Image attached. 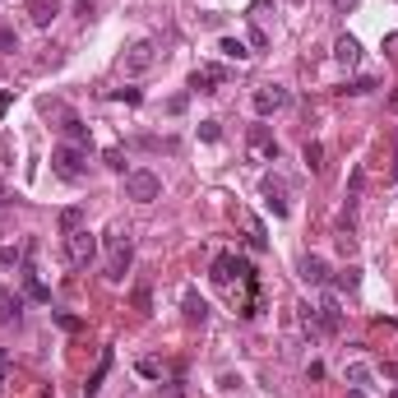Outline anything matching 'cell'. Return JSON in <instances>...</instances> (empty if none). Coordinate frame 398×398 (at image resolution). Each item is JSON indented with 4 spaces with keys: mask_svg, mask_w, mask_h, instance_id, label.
I'll list each match as a JSON object with an SVG mask.
<instances>
[{
    "mask_svg": "<svg viewBox=\"0 0 398 398\" xmlns=\"http://www.w3.org/2000/svg\"><path fill=\"white\" fill-rule=\"evenodd\" d=\"M51 172L60 181H84V172H89V148H84V144L51 148Z\"/></svg>",
    "mask_w": 398,
    "mask_h": 398,
    "instance_id": "obj_1",
    "label": "cell"
},
{
    "mask_svg": "<svg viewBox=\"0 0 398 398\" xmlns=\"http://www.w3.org/2000/svg\"><path fill=\"white\" fill-rule=\"evenodd\" d=\"M134 264V236L130 232H111L107 236V278L111 283H121Z\"/></svg>",
    "mask_w": 398,
    "mask_h": 398,
    "instance_id": "obj_2",
    "label": "cell"
},
{
    "mask_svg": "<svg viewBox=\"0 0 398 398\" xmlns=\"http://www.w3.org/2000/svg\"><path fill=\"white\" fill-rule=\"evenodd\" d=\"M125 195H130L134 204H153V199L162 195V176L148 172V167H134V172H125Z\"/></svg>",
    "mask_w": 398,
    "mask_h": 398,
    "instance_id": "obj_3",
    "label": "cell"
},
{
    "mask_svg": "<svg viewBox=\"0 0 398 398\" xmlns=\"http://www.w3.org/2000/svg\"><path fill=\"white\" fill-rule=\"evenodd\" d=\"M65 259H70L75 269H89L93 259H98V236H93L89 227L70 232V236H65Z\"/></svg>",
    "mask_w": 398,
    "mask_h": 398,
    "instance_id": "obj_4",
    "label": "cell"
},
{
    "mask_svg": "<svg viewBox=\"0 0 398 398\" xmlns=\"http://www.w3.org/2000/svg\"><path fill=\"white\" fill-rule=\"evenodd\" d=\"M250 102H255V116H278V111L292 107V93L283 89V84H259Z\"/></svg>",
    "mask_w": 398,
    "mask_h": 398,
    "instance_id": "obj_5",
    "label": "cell"
},
{
    "mask_svg": "<svg viewBox=\"0 0 398 398\" xmlns=\"http://www.w3.org/2000/svg\"><path fill=\"white\" fill-rule=\"evenodd\" d=\"M153 65H158V46L148 42V37H139V42L125 46V56H121L125 75H144V70H153Z\"/></svg>",
    "mask_w": 398,
    "mask_h": 398,
    "instance_id": "obj_6",
    "label": "cell"
},
{
    "mask_svg": "<svg viewBox=\"0 0 398 398\" xmlns=\"http://www.w3.org/2000/svg\"><path fill=\"white\" fill-rule=\"evenodd\" d=\"M264 209L274 213V218H288L292 213V204H288V186L278 176H264Z\"/></svg>",
    "mask_w": 398,
    "mask_h": 398,
    "instance_id": "obj_7",
    "label": "cell"
},
{
    "mask_svg": "<svg viewBox=\"0 0 398 398\" xmlns=\"http://www.w3.org/2000/svg\"><path fill=\"white\" fill-rule=\"evenodd\" d=\"M222 84H227V70H218V65H199L195 75H190V89L195 93H218Z\"/></svg>",
    "mask_w": 398,
    "mask_h": 398,
    "instance_id": "obj_8",
    "label": "cell"
},
{
    "mask_svg": "<svg viewBox=\"0 0 398 398\" xmlns=\"http://www.w3.org/2000/svg\"><path fill=\"white\" fill-rule=\"evenodd\" d=\"M250 148L264 158V162H278V153H283V148H278V139L269 134V125H250Z\"/></svg>",
    "mask_w": 398,
    "mask_h": 398,
    "instance_id": "obj_9",
    "label": "cell"
},
{
    "mask_svg": "<svg viewBox=\"0 0 398 398\" xmlns=\"http://www.w3.org/2000/svg\"><path fill=\"white\" fill-rule=\"evenodd\" d=\"M23 14H28L37 28H51L56 14H60V0H28V5H23Z\"/></svg>",
    "mask_w": 398,
    "mask_h": 398,
    "instance_id": "obj_10",
    "label": "cell"
},
{
    "mask_svg": "<svg viewBox=\"0 0 398 398\" xmlns=\"http://www.w3.org/2000/svg\"><path fill=\"white\" fill-rule=\"evenodd\" d=\"M315 320H320V333H338L343 329V310H338V301L324 297L320 306H315Z\"/></svg>",
    "mask_w": 398,
    "mask_h": 398,
    "instance_id": "obj_11",
    "label": "cell"
},
{
    "mask_svg": "<svg viewBox=\"0 0 398 398\" xmlns=\"http://www.w3.org/2000/svg\"><path fill=\"white\" fill-rule=\"evenodd\" d=\"M301 278H306L310 288H324L329 283V264H324L320 255H301Z\"/></svg>",
    "mask_w": 398,
    "mask_h": 398,
    "instance_id": "obj_12",
    "label": "cell"
},
{
    "mask_svg": "<svg viewBox=\"0 0 398 398\" xmlns=\"http://www.w3.org/2000/svg\"><path fill=\"white\" fill-rule=\"evenodd\" d=\"M19 278H23V292H28L33 301H51V288L42 283V274H37L33 264H19Z\"/></svg>",
    "mask_w": 398,
    "mask_h": 398,
    "instance_id": "obj_13",
    "label": "cell"
},
{
    "mask_svg": "<svg viewBox=\"0 0 398 398\" xmlns=\"http://www.w3.org/2000/svg\"><path fill=\"white\" fill-rule=\"evenodd\" d=\"M333 60H338V65H347V70H352L357 60H361V42H357L352 33H343V37H338V42H333Z\"/></svg>",
    "mask_w": 398,
    "mask_h": 398,
    "instance_id": "obj_14",
    "label": "cell"
},
{
    "mask_svg": "<svg viewBox=\"0 0 398 398\" xmlns=\"http://www.w3.org/2000/svg\"><path fill=\"white\" fill-rule=\"evenodd\" d=\"M19 310H23V297H19V292H10V288H0V324L19 320Z\"/></svg>",
    "mask_w": 398,
    "mask_h": 398,
    "instance_id": "obj_15",
    "label": "cell"
},
{
    "mask_svg": "<svg viewBox=\"0 0 398 398\" xmlns=\"http://www.w3.org/2000/svg\"><path fill=\"white\" fill-rule=\"evenodd\" d=\"M60 130H65V144H84V148H89V125L79 121V116H65Z\"/></svg>",
    "mask_w": 398,
    "mask_h": 398,
    "instance_id": "obj_16",
    "label": "cell"
},
{
    "mask_svg": "<svg viewBox=\"0 0 398 398\" xmlns=\"http://www.w3.org/2000/svg\"><path fill=\"white\" fill-rule=\"evenodd\" d=\"M218 51L227 56V60H236V65H241V60H250V46H245L241 37H222V42H218Z\"/></svg>",
    "mask_w": 398,
    "mask_h": 398,
    "instance_id": "obj_17",
    "label": "cell"
},
{
    "mask_svg": "<svg viewBox=\"0 0 398 398\" xmlns=\"http://www.w3.org/2000/svg\"><path fill=\"white\" fill-rule=\"evenodd\" d=\"M186 320L190 324H204V320H209V306H204V297H195V292H186Z\"/></svg>",
    "mask_w": 398,
    "mask_h": 398,
    "instance_id": "obj_18",
    "label": "cell"
},
{
    "mask_svg": "<svg viewBox=\"0 0 398 398\" xmlns=\"http://www.w3.org/2000/svg\"><path fill=\"white\" fill-rule=\"evenodd\" d=\"M333 288H338V292H357V288H361V269H343V274L333 278Z\"/></svg>",
    "mask_w": 398,
    "mask_h": 398,
    "instance_id": "obj_19",
    "label": "cell"
},
{
    "mask_svg": "<svg viewBox=\"0 0 398 398\" xmlns=\"http://www.w3.org/2000/svg\"><path fill=\"white\" fill-rule=\"evenodd\" d=\"M107 371H111V352H102L98 371H93V380H89V398H98V389H102V380H107Z\"/></svg>",
    "mask_w": 398,
    "mask_h": 398,
    "instance_id": "obj_20",
    "label": "cell"
},
{
    "mask_svg": "<svg viewBox=\"0 0 398 398\" xmlns=\"http://www.w3.org/2000/svg\"><path fill=\"white\" fill-rule=\"evenodd\" d=\"M79 227H84V209H65V213H60V232H79Z\"/></svg>",
    "mask_w": 398,
    "mask_h": 398,
    "instance_id": "obj_21",
    "label": "cell"
},
{
    "mask_svg": "<svg viewBox=\"0 0 398 398\" xmlns=\"http://www.w3.org/2000/svg\"><path fill=\"white\" fill-rule=\"evenodd\" d=\"M19 264H23L19 245H0V269H19Z\"/></svg>",
    "mask_w": 398,
    "mask_h": 398,
    "instance_id": "obj_22",
    "label": "cell"
},
{
    "mask_svg": "<svg viewBox=\"0 0 398 398\" xmlns=\"http://www.w3.org/2000/svg\"><path fill=\"white\" fill-rule=\"evenodd\" d=\"M56 324H60L65 333H79V329H84V320H79V315H70V310H56Z\"/></svg>",
    "mask_w": 398,
    "mask_h": 398,
    "instance_id": "obj_23",
    "label": "cell"
},
{
    "mask_svg": "<svg viewBox=\"0 0 398 398\" xmlns=\"http://www.w3.org/2000/svg\"><path fill=\"white\" fill-rule=\"evenodd\" d=\"M371 89H380L375 79H352V84H343V93H352V98H361V93H371Z\"/></svg>",
    "mask_w": 398,
    "mask_h": 398,
    "instance_id": "obj_24",
    "label": "cell"
},
{
    "mask_svg": "<svg viewBox=\"0 0 398 398\" xmlns=\"http://www.w3.org/2000/svg\"><path fill=\"white\" fill-rule=\"evenodd\" d=\"M199 139H204V144H218V139H222L218 121H199Z\"/></svg>",
    "mask_w": 398,
    "mask_h": 398,
    "instance_id": "obj_25",
    "label": "cell"
},
{
    "mask_svg": "<svg viewBox=\"0 0 398 398\" xmlns=\"http://www.w3.org/2000/svg\"><path fill=\"white\" fill-rule=\"evenodd\" d=\"M134 371H139V375H144V380H158V375H162V361H153V357H144V361L134 366Z\"/></svg>",
    "mask_w": 398,
    "mask_h": 398,
    "instance_id": "obj_26",
    "label": "cell"
},
{
    "mask_svg": "<svg viewBox=\"0 0 398 398\" xmlns=\"http://www.w3.org/2000/svg\"><path fill=\"white\" fill-rule=\"evenodd\" d=\"M320 158H324V148L315 144V139H310V144H306V167H310V172H320V167H324Z\"/></svg>",
    "mask_w": 398,
    "mask_h": 398,
    "instance_id": "obj_27",
    "label": "cell"
},
{
    "mask_svg": "<svg viewBox=\"0 0 398 398\" xmlns=\"http://www.w3.org/2000/svg\"><path fill=\"white\" fill-rule=\"evenodd\" d=\"M111 102H130L134 107V102H144V93L139 89H111Z\"/></svg>",
    "mask_w": 398,
    "mask_h": 398,
    "instance_id": "obj_28",
    "label": "cell"
},
{
    "mask_svg": "<svg viewBox=\"0 0 398 398\" xmlns=\"http://www.w3.org/2000/svg\"><path fill=\"white\" fill-rule=\"evenodd\" d=\"M5 51H19V33L14 28H0V56Z\"/></svg>",
    "mask_w": 398,
    "mask_h": 398,
    "instance_id": "obj_29",
    "label": "cell"
},
{
    "mask_svg": "<svg viewBox=\"0 0 398 398\" xmlns=\"http://www.w3.org/2000/svg\"><path fill=\"white\" fill-rule=\"evenodd\" d=\"M366 380H371V371H366L361 361H352V366H347V385H366Z\"/></svg>",
    "mask_w": 398,
    "mask_h": 398,
    "instance_id": "obj_30",
    "label": "cell"
},
{
    "mask_svg": "<svg viewBox=\"0 0 398 398\" xmlns=\"http://www.w3.org/2000/svg\"><path fill=\"white\" fill-rule=\"evenodd\" d=\"M102 162H107L111 172H125V153H121V148H107V153H102Z\"/></svg>",
    "mask_w": 398,
    "mask_h": 398,
    "instance_id": "obj_31",
    "label": "cell"
},
{
    "mask_svg": "<svg viewBox=\"0 0 398 398\" xmlns=\"http://www.w3.org/2000/svg\"><path fill=\"white\" fill-rule=\"evenodd\" d=\"M134 310H153V297H148V288H134Z\"/></svg>",
    "mask_w": 398,
    "mask_h": 398,
    "instance_id": "obj_32",
    "label": "cell"
},
{
    "mask_svg": "<svg viewBox=\"0 0 398 398\" xmlns=\"http://www.w3.org/2000/svg\"><path fill=\"white\" fill-rule=\"evenodd\" d=\"M357 5H361V0H333V10H338V14H352Z\"/></svg>",
    "mask_w": 398,
    "mask_h": 398,
    "instance_id": "obj_33",
    "label": "cell"
},
{
    "mask_svg": "<svg viewBox=\"0 0 398 398\" xmlns=\"http://www.w3.org/2000/svg\"><path fill=\"white\" fill-rule=\"evenodd\" d=\"M389 181H398V134H394V158H389Z\"/></svg>",
    "mask_w": 398,
    "mask_h": 398,
    "instance_id": "obj_34",
    "label": "cell"
},
{
    "mask_svg": "<svg viewBox=\"0 0 398 398\" xmlns=\"http://www.w3.org/2000/svg\"><path fill=\"white\" fill-rule=\"evenodd\" d=\"M167 398H186V380H176V385L167 389Z\"/></svg>",
    "mask_w": 398,
    "mask_h": 398,
    "instance_id": "obj_35",
    "label": "cell"
},
{
    "mask_svg": "<svg viewBox=\"0 0 398 398\" xmlns=\"http://www.w3.org/2000/svg\"><path fill=\"white\" fill-rule=\"evenodd\" d=\"M385 51H389V56H398V33H389V37H385Z\"/></svg>",
    "mask_w": 398,
    "mask_h": 398,
    "instance_id": "obj_36",
    "label": "cell"
},
{
    "mask_svg": "<svg viewBox=\"0 0 398 398\" xmlns=\"http://www.w3.org/2000/svg\"><path fill=\"white\" fill-rule=\"evenodd\" d=\"M10 107H14V93H0V116H5Z\"/></svg>",
    "mask_w": 398,
    "mask_h": 398,
    "instance_id": "obj_37",
    "label": "cell"
},
{
    "mask_svg": "<svg viewBox=\"0 0 398 398\" xmlns=\"http://www.w3.org/2000/svg\"><path fill=\"white\" fill-rule=\"evenodd\" d=\"M5 375H10V357L0 352V385H5Z\"/></svg>",
    "mask_w": 398,
    "mask_h": 398,
    "instance_id": "obj_38",
    "label": "cell"
},
{
    "mask_svg": "<svg viewBox=\"0 0 398 398\" xmlns=\"http://www.w3.org/2000/svg\"><path fill=\"white\" fill-rule=\"evenodd\" d=\"M389 111H398V89H394V93H389Z\"/></svg>",
    "mask_w": 398,
    "mask_h": 398,
    "instance_id": "obj_39",
    "label": "cell"
},
{
    "mask_svg": "<svg viewBox=\"0 0 398 398\" xmlns=\"http://www.w3.org/2000/svg\"><path fill=\"white\" fill-rule=\"evenodd\" d=\"M385 375H394V380H398V366H385Z\"/></svg>",
    "mask_w": 398,
    "mask_h": 398,
    "instance_id": "obj_40",
    "label": "cell"
},
{
    "mask_svg": "<svg viewBox=\"0 0 398 398\" xmlns=\"http://www.w3.org/2000/svg\"><path fill=\"white\" fill-rule=\"evenodd\" d=\"M347 398H366V394H357V389H352V394H347Z\"/></svg>",
    "mask_w": 398,
    "mask_h": 398,
    "instance_id": "obj_41",
    "label": "cell"
},
{
    "mask_svg": "<svg viewBox=\"0 0 398 398\" xmlns=\"http://www.w3.org/2000/svg\"><path fill=\"white\" fill-rule=\"evenodd\" d=\"M0 209H5V190H0Z\"/></svg>",
    "mask_w": 398,
    "mask_h": 398,
    "instance_id": "obj_42",
    "label": "cell"
},
{
    "mask_svg": "<svg viewBox=\"0 0 398 398\" xmlns=\"http://www.w3.org/2000/svg\"><path fill=\"white\" fill-rule=\"evenodd\" d=\"M389 398H398V389H394V394H389Z\"/></svg>",
    "mask_w": 398,
    "mask_h": 398,
    "instance_id": "obj_43",
    "label": "cell"
}]
</instances>
